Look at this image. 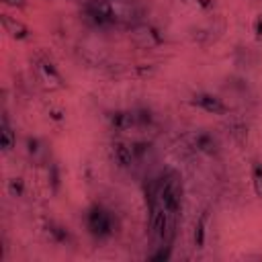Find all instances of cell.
<instances>
[{
	"instance_id": "6da1fadb",
	"label": "cell",
	"mask_w": 262,
	"mask_h": 262,
	"mask_svg": "<svg viewBox=\"0 0 262 262\" xmlns=\"http://www.w3.org/2000/svg\"><path fill=\"white\" fill-rule=\"evenodd\" d=\"M145 194L154 196L166 211L172 215L180 217L182 213V203H184V184L182 178L176 170H166L162 172L145 190Z\"/></svg>"
},
{
	"instance_id": "7a4b0ae2",
	"label": "cell",
	"mask_w": 262,
	"mask_h": 262,
	"mask_svg": "<svg viewBox=\"0 0 262 262\" xmlns=\"http://www.w3.org/2000/svg\"><path fill=\"white\" fill-rule=\"evenodd\" d=\"M84 223H86L88 233L98 242L111 239L117 233V227H119L115 213L111 209H106L104 205H100V203H94V205L88 207V211L84 215Z\"/></svg>"
},
{
	"instance_id": "3957f363",
	"label": "cell",
	"mask_w": 262,
	"mask_h": 262,
	"mask_svg": "<svg viewBox=\"0 0 262 262\" xmlns=\"http://www.w3.org/2000/svg\"><path fill=\"white\" fill-rule=\"evenodd\" d=\"M35 70H37V76H39L41 84H43L47 90H59V88H63V86H66L63 76L59 74L57 66H55L49 57L39 55V57H37V61H35Z\"/></svg>"
},
{
	"instance_id": "277c9868",
	"label": "cell",
	"mask_w": 262,
	"mask_h": 262,
	"mask_svg": "<svg viewBox=\"0 0 262 262\" xmlns=\"http://www.w3.org/2000/svg\"><path fill=\"white\" fill-rule=\"evenodd\" d=\"M190 104L201 108L203 113H209V115H229V106L223 102V98H219L217 94L213 92H196L190 96Z\"/></svg>"
},
{
	"instance_id": "5b68a950",
	"label": "cell",
	"mask_w": 262,
	"mask_h": 262,
	"mask_svg": "<svg viewBox=\"0 0 262 262\" xmlns=\"http://www.w3.org/2000/svg\"><path fill=\"white\" fill-rule=\"evenodd\" d=\"M108 151H111L113 164H115L117 168H121V170H129V168H133V166L137 164L135 154H133V149H131V143H125V141H119V139H117V141L111 143Z\"/></svg>"
},
{
	"instance_id": "8992f818",
	"label": "cell",
	"mask_w": 262,
	"mask_h": 262,
	"mask_svg": "<svg viewBox=\"0 0 262 262\" xmlns=\"http://www.w3.org/2000/svg\"><path fill=\"white\" fill-rule=\"evenodd\" d=\"M133 39L143 45V47H156V45H162L164 43V35L160 33L158 27L149 25V23H139L133 27Z\"/></svg>"
},
{
	"instance_id": "52a82bcc",
	"label": "cell",
	"mask_w": 262,
	"mask_h": 262,
	"mask_svg": "<svg viewBox=\"0 0 262 262\" xmlns=\"http://www.w3.org/2000/svg\"><path fill=\"white\" fill-rule=\"evenodd\" d=\"M190 141H192V147L203 156H217L219 154V139L215 133H211L207 129H199Z\"/></svg>"
},
{
	"instance_id": "ba28073f",
	"label": "cell",
	"mask_w": 262,
	"mask_h": 262,
	"mask_svg": "<svg viewBox=\"0 0 262 262\" xmlns=\"http://www.w3.org/2000/svg\"><path fill=\"white\" fill-rule=\"evenodd\" d=\"M209 225H211V209L205 207L201 211V215L194 221V229H192V244L196 250H203L207 246V237H209Z\"/></svg>"
},
{
	"instance_id": "9c48e42d",
	"label": "cell",
	"mask_w": 262,
	"mask_h": 262,
	"mask_svg": "<svg viewBox=\"0 0 262 262\" xmlns=\"http://www.w3.org/2000/svg\"><path fill=\"white\" fill-rule=\"evenodd\" d=\"M0 23H2L4 31L8 33V37H12L14 41H27V39L31 37V29H29L23 20H18V18L6 14V12L0 14Z\"/></svg>"
},
{
	"instance_id": "30bf717a",
	"label": "cell",
	"mask_w": 262,
	"mask_h": 262,
	"mask_svg": "<svg viewBox=\"0 0 262 262\" xmlns=\"http://www.w3.org/2000/svg\"><path fill=\"white\" fill-rule=\"evenodd\" d=\"M106 121H108L113 131L137 129V121H135V113L133 111H113V113L106 115Z\"/></svg>"
},
{
	"instance_id": "8fae6325",
	"label": "cell",
	"mask_w": 262,
	"mask_h": 262,
	"mask_svg": "<svg viewBox=\"0 0 262 262\" xmlns=\"http://www.w3.org/2000/svg\"><path fill=\"white\" fill-rule=\"evenodd\" d=\"M43 229H45L47 237H49L53 244H57V246H70V244H72V233H70V229H68L66 225H61V223L49 219V221H45Z\"/></svg>"
},
{
	"instance_id": "7c38bea8",
	"label": "cell",
	"mask_w": 262,
	"mask_h": 262,
	"mask_svg": "<svg viewBox=\"0 0 262 262\" xmlns=\"http://www.w3.org/2000/svg\"><path fill=\"white\" fill-rule=\"evenodd\" d=\"M27 154L37 164H49L47 162V156H49L47 143L43 139H39V137H27Z\"/></svg>"
},
{
	"instance_id": "4fadbf2b",
	"label": "cell",
	"mask_w": 262,
	"mask_h": 262,
	"mask_svg": "<svg viewBox=\"0 0 262 262\" xmlns=\"http://www.w3.org/2000/svg\"><path fill=\"white\" fill-rule=\"evenodd\" d=\"M14 145H16V133H14L8 117L4 115L2 121H0V147H2L4 154H8V151L14 149Z\"/></svg>"
},
{
	"instance_id": "5bb4252c",
	"label": "cell",
	"mask_w": 262,
	"mask_h": 262,
	"mask_svg": "<svg viewBox=\"0 0 262 262\" xmlns=\"http://www.w3.org/2000/svg\"><path fill=\"white\" fill-rule=\"evenodd\" d=\"M227 129H229V135H231L237 143H246V139H248V125H246L244 121L233 119V121H229Z\"/></svg>"
},
{
	"instance_id": "9a60e30c",
	"label": "cell",
	"mask_w": 262,
	"mask_h": 262,
	"mask_svg": "<svg viewBox=\"0 0 262 262\" xmlns=\"http://www.w3.org/2000/svg\"><path fill=\"white\" fill-rule=\"evenodd\" d=\"M250 178H252V188H254L256 196L262 199V162H260V160H254V162H252Z\"/></svg>"
},
{
	"instance_id": "2e32d148",
	"label": "cell",
	"mask_w": 262,
	"mask_h": 262,
	"mask_svg": "<svg viewBox=\"0 0 262 262\" xmlns=\"http://www.w3.org/2000/svg\"><path fill=\"white\" fill-rule=\"evenodd\" d=\"M6 190H8V194H10L12 199H20V196H25V192H27V184H25V180H23L20 176H14V178H10V180L6 182Z\"/></svg>"
},
{
	"instance_id": "e0dca14e",
	"label": "cell",
	"mask_w": 262,
	"mask_h": 262,
	"mask_svg": "<svg viewBox=\"0 0 262 262\" xmlns=\"http://www.w3.org/2000/svg\"><path fill=\"white\" fill-rule=\"evenodd\" d=\"M131 149H133V154H135V160L141 162V160L151 151V143H149L147 139H135V141H131Z\"/></svg>"
},
{
	"instance_id": "ac0fdd59",
	"label": "cell",
	"mask_w": 262,
	"mask_h": 262,
	"mask_svg": "<svg viewBox=\"0 0 262 262\" xmlns=\"http://www.w3.org/2000/svg\"><path fill=\"white\" fill-rule=\"evenodd\" d=\"M133 113H135V121H137V127H147V125H151L154 123V115H151V111L149 108H133Z\"/></svg>"
},
{
	"instance_id": "d6986e66",
	"label": "cell",
	"mask_w": 262,
	"mask_h": 262,
	"mask_svg": "<svg viewBox=\"0 0 262 262\" xmlns=\"http://www.w3.org/2000/svg\"><path fill=\"white\" fill-rule=\"evenodd\" d=\"M47 172H49L51 188H53V192H57L59 190V168H57V164L55 162H49L47 164Z\"/></svg>"
},
{
	"instance_id": "ffe728a7",
	"label": "cell",
	"mask_w": 262,
	"mask_h": 262,
	"mask_svg": "<svg viewBox=\"0 0 262 262\" xmlns=\"http://www.w3.org/2000/svg\"><path fill=\"white\" fill-rule=\"evenodd\" d=\"M252 33L256 41H262V12H258L252 20Z\"/></svg>"
},
{
	"instance_id": "44dd1931",
	"label": "cell",
	"mask_w": 262,
	"mask_h": 262,
	"mask_svg": "<svg viewBox=\"0 0 262 262\" xmlns=\"http://www.w3.org/2000/svg\"><path fill=\"white\" fill-rule=\"evenodd\" d=\"M47 115H49V119L55 121V123H61V121L66 119V111H63V108H57V106H51V108L47 111Z\"/></svg>"
},
{
	"instance_id": "7402d4cb",
	"label": "cell",
	"mask_w": 262,
	"mask_h": 262,
	"mask_svg": "<svg viewBox=\"0 0 262 262\" xmlns=\"http://www.w3.org/2000/svg\"><path fill=\"white\" fill-rule=\"evenodd\" d=\"M186 2H192V4L199 6L201 10H211V8H215V0H186Z\"/></svg>"
},
{
	"instance_id": "603a6c76",
	"label": "cell",
	"mask_w": 262,
	"mask_h": 262,
	"mask_svg": "<svg viewBox=\"0 0 262 262\" xmlns=\"http://www.w3.org/2000/svg\"><path fill=\"white\" fill-rule=\"evenodd\" d=\"M6 6H12V8H23L27 4V0H2Z\"/></svg>"
}]
</instances>
